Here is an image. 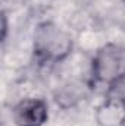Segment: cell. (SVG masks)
I'll return each mask as SVG.
<instances>
[{
  "label": "cell",
  "mask_w": 125,
  "mask_h": 126,
  "mask_svg": "<svg viewBox=\"0 0 125 126\" xmlns=\"http://www.w3.org/2000/svg\"><path fill=\"white\" fill-rule=\"evenodd\" d=\"M72 50V40L68 32L55 24H41L34 34V53L43 62H59Z\"/></svg>",
  "instance_id": "1"
},
{
  "label": "cell",
  "mask_w": 125,
  "mask_h": 126,
  "mask_svg": "<svg viewBox=\"0 0 125 126\" xmlns=\"http://www.w3.org/2000/svg\"><path fill=\"white\" fill-rule=\"evenodd\" d=\"M94 76L107 85L125 75V47L107 44L102 47L93 59Z\"/></svg>",
  "instance_id": "2"
},
{
  "label": "cell",
  "mask_w": 125,
  "mask_h": 126,
  "mask_svg": "<svg viewBox=\"0 0 125 126\" xmlns=\"http://www.w3.org/2000/svg\"><path fill=\"white\" fill-rule=\"evenodd\" d=\"M13 120L18 126H43L47 120V106L38 98H25L15 106Z\"/></svg>",
  "instance_id": "3"
},
{
  "label": "cell",
  "mask_w": 125,
  "mask_h": 126,
  "mask_svg": "<svg viewBox=\"0 0 125 126\" xmlns=\"http://www.w3.org/2000/svg\"><path fill=\"white\" fill-rule=\"evenodd\" d=\"M107 98L115 104L125 106V75L109 84Z\"/></svg>",
  "instance_id": "4"
},
{
  "label": "cell",
  "mask_w": 125,
  "mask_h": 126,
  "mask_svg": "<svg viewBox=\"0 0 125 126\" xmlns=\"http://www.w3.org/2000/svg\"><path fill=\"white\" fill-rule=\"evenodd\" d=\"M1 21H3V35H1V38L4 40V37H6V30H7V25H6V16L3 15V18H1Z\"/></svg>",
  "instance_id": "5"
}]
</instances>
